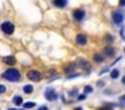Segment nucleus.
<instances>
[{
  "label": "nucleus",
  "mask_w": 125,
  "mask_h": 110,
  "mask_svg": "<svg viewBox=\"0 0 125 110\" xmlns=\"http://www.w3.org/2000/svg\"><path fill=\"white\" fill-rule=\"evenodd\" d=\"M1 78L8 80V82H19L22 79V72L16 67H10L1 72Z\"/></svg>",
  "instance_id": "f257e3e1"
},
{
  "label": "nucleus",
  "mask_w": 125,
  "mask_h": 110,
  "mask_svg": "<svg viewBox=\"0 0 125 110\" xmlns=\"http://www.w3.org/2000/svg\"><path fill=\"white\" fill-rule=\"evenodd\" d=\"M85 16H86V11H85L83 8H77V10H74V12H73V19H74V21H77V23H81V21L85 19Z\"/></svg>",
  "instance_id": "423d86ee"
},
{
  "label": "nucleus",
  "mask_w": 125,
  "mask_h": 110,
  "mask_svg": "<svg viewBox=\"0 0 125 110\" xmlns=\"http://www.w3.org/2000/svg\"><path fill=\"white\" fill-rule=\"evenodd\" d=\"M3 62L6 64H10V66H12V64L16 63V59H15L14 55H10V56H3Z\"/></svg>",
  "instance_id": "f8f14e48"
},
{
  "label": "nucleus",
  "mask_w": 125,
  "mask_h": 110,
  "mask_svg": "<svg viewBox=\"0 0 125 110\" xmlns=\"http://www.w3.org/2000/svg\"><path fill=\"white\" fill-rule=\"evenodd\" d=\"M36 110H49V107H47L46 105H42V106H39Z\"/></svg>",
  "instance_id": "a878e982"
},
{
  "label": "nucleus",
  "mask_w": 125,
  "mask_h": 110,
  "mask_svg": "<svg viewBox=\"0 0 125 110\" xmlns=\"http://www.w3.org/2000/svg\"><path fill=\"white\" fill-rule=\"evenodd\" d=\"M74 110H83V109H82V107H75Z\"/></svg>",
  "instance_id": "c85d7f7f"
},
{
  "label": "nucleus",
  "mask_w": 125,
  "mask_h": 110,
  "mask_svg": "<svg viewBox=\"0 0 125 110\" xmlns=\"http://www.w3.org/2000/svg\"><path fill=\"white\" fill-rule=\"evenodd\" d=\"M86 98H87V95H85V94H78V95H77V101H78V102L85 101Z\"/></svg>",
  "instance_id": "5701e85b"
},
{
  "label": "nucleus",
  "mask_w": 125,
  "mask_h": 110,
  "mask_svg": "<svg viewBox=\"0 0 125 110\" xmlns=\"http://www.w3.org/2000/svg\"><path fill=\"white\" fill-rule=\"evenodd\" d=\"M26 77L30 80H32V82H41V80L43 79V74H42V71H39V70H30Z\"/></svg>",
  "instance_id": "39448f33"
},
{
  "label": "nucleus",
  "mask_w": 125,
  "mask_h": 110,
  "mask_svg": "<svg viewBox=\"0 0 125 110\" xmlns=\"http://www.w3.org/2000/svg\"><path fill=\"white\" fill-rule=\"evenodd\" d=\"M44 98L47 99V101H50V102H54V101H57L58 99V93H57V90H55L52 86H49V87H46V90H44Z\"/></svg>",
  "instance_id": "7ed1b4c3"
},
{
  "label": "nucleus",
  "mask_w": 125,
  "mask_h": 110,
  "mask_svg": "<svg viewBox=\"0 0 125 110\" xmlns=\"http://www.w3.org/2000/svg\"><path fill=\"white\" fill-rule=\"evenodd\" d=\"M104 60H105V58H104L102 52H95L93 55V62H95V63H104Z\"/></svg>",
  "instance_id": "9b49d317"
},
{
  "label": "nucleus",
  "mask_w": 125,
  "mask_h": 110,
  "mask_svg": "<svg viewBox=\"0 0 125 110\" xmlns=\"http://www.w3.org/2000/svg\"><path fill=\"white\" fill-rule=\"evenodd\" d=\"M47 74H49V77H52V74H55V70H50Z\"/></svg>",
  "instance_id": "bb28decb"
},
{
  "label": "nucleus",
  "mask_w": 125,
  "mask_h": 110,
  "mask_svg": "<svg viewBox=\"0 0 125 110\" xmlns=\"http://www.w3.org/2000/svg\"><path fill=\"white\" fill-rule=\"evenodd\" d=\"M52 4H54L55 7H58V8H65V7H67L69 3L66 1V0H54Z\"/></svg>",
  "instance_id": "2eb2a0df"
},
{
  "label": "nucleus",
  "mask_w": 125,
  "mask_h": 110,
  "mask_svg": "<svg viewBox=\"0 0 125 110\" xmlns=\"http://www.w3.org/2000/svg\"><path fill=\"white\" fill-rule=\"evenodd\" d=\"M12 103L15 105V106H22L23 105V97L19 95V94H16V95H14V98H12Z\"/></svg>",
  "instance_id": "9d476101"
},
{
  "label": "nucleus",
  "mask_w": 125,
  "mask_h": 110,
  "mask_svg": "<svg viewBox=\"0 0 125 110\" xmlns=\"http://www.w3.org/2000/svg\"><path fill=\"white\" fill-rule=\"evenodd\" d=\"M18 110H24V109H18Z\"/></svg>",
  "instance_id": "c756f323"
},
{
  "label": "nucleus",
  "mask_w": 125,
  "mask_h": 110,
  "mask_svg": "<svg viewBox=\"0 0 125 110\" xmlns=\"http://www.w3.org/2000/svg\"><path fill=\"white\" fill-rule=\"evenodd\" d=\"M7 110H18V107H8Z\"/></svg>",
  "instance_id": "cd10ccee"
},
{
  "label": "nucleus",
  "mask_w": 125,
  "mask_h": 110,
  "mask_svg": "<svg viewBox=\"0 0 125 110\" xmlns=\"http://www.w3.org/2000/svg\"><path fill=\"white\" fill-rule=\"evenodd\" d=\"M104 42L106 43V46H112V43L114 42V36L110 34H105L104 35Z\"/></svg>",
  "instance_id": "ddd939ff"
},
{
  "label": "nucleus",
  "mask_w": 125,
  "mask_h": 110,
  "mask_svg": "<svg viewBox=\"0 0 125 110\" xmlns=\"http://www.w3.org/2000/svg\"><path fill=\"white\" fill-rule=\"evenodd\" d=\"M75 67H79V69H86L87 72H90V63L86 60V59H78L75 63Z\"/></svg>",
  "instance_id": "1a4fd4ad"
},
{
  "label": "nucleus",
  "mask_w": 125,
  "mask_h": 110,
  "mask_svg": "<svg viewBox=\"0 0 125 110\" xmlns=\"http://www.w3.org/2000/svg\"><path fill=\"white\" fill-rule=\"evenodd\" d=\"M93 91H94V87L93 86H90V85H86L83 87V94L85 95H87V94H92Z\"/></svg>",
  "instance_id": "aec40b11"
},
{
  "label": "nucleus",
  "mask_w": 125,
  "mask_h": 110,
  "mask_svg": "<svg viewBox=\"0 0 125 110\" xmlns=\"http://www.w3.org/2000/svg\"><path fill=\"white\" fill-rule=\"evenodd\" d=\"M77 67H75V63H67V66H65V72L67 75H70V74H73V71L75 70Z\"/></svg>",
  "instance_id": "4468645a"
},
{
  "label": "nucleus",
  "mask_w": 125,
  "mask_h": 110,
  "mask_svg": "<svg viewBox=\"0 0 125 110\" xmlns=\"http://www.w3.org/2000/svg\"><path fill=\"white\" fill-rule=\"evenodd\" d=\"M23 93L24 94H32L34 93V86L32 85H24L23 86Z\"/></svg>",
  "instance_id": "f3484780"
},
{
  "label": "nucleus",
  "mask_w": 125,
  "mask_h": 110,
  "mask_svg": "<svg viewBox=\"0 0 125 110\" xmlns=\"http://www.w3.org/2000/svg\"><path fill=\"white\" fill-rule=\"evenodd\" d=\"M77 95H78V89H73V90H70V91H69V93H67V97H69V98H74V97H77Z\"/></svg>",
  "instance_id": "412c9836"
},
{
  "label": "nucleus",
  "mask_w": 125,
  "mask_h": 110,
  "mask_svg": "<svg viewBox=\"0 0 125 110\" xmlns=\"http://www.w3.org/2000/svg\"><path fill=\"white\" fill-rule=\"evenodd\" d=\"M124 21V11L122 10H116L112 12V23L114 26H121Z\"/></svg>",
  "instance_id": "f03ea898"
},
{
  "label": "nucleus",
  "mask_w": 125,
  "mask_h": 110,
  "mask_svg": "<svg viewBox=\"0 0 125 110\" xmlns=\"http://www.w3.org/2000/svg\"><path fill=\"white\" fill-rule=\"evenodd\" d=\"M0 30H1V32H4L6 35H12L15 32V26H14L12 21L6 20L0 24Z\"/></svg>",
  "instance_id": "20e7f679"
},
{
  "label": "nucleus",
  "mask_w": 125,
  "mask_h": 110,
  "mask_svg": "<svg viewBox=\"0 0 125 110\" xmlns=\"http://www.w3.org/2000/svg\"><path fill=\"white\" fill-rule=\"evenodd\" d=\"M95 86H97L98 89H102L104 86H105V80H104V79H100V80H97V83H95Z\"/></svg>",
  "instance_id": "4be33fe9"
},
{
  "label": "nucleus",
  "mask_w": 125,
  "mask_h": 110,
  "mask_svg": "<svg viewBox=\"0 0 125 110\" xmlns=\"http://www.w3.org/2000/svg\"><path fill=\"white\" fill-rule=\"evenodd\" d=\"M75 43L78 46H82V47L86 46L87 44V36L85 34H82V32H79V34L75 36Z\"/></svg>",
  "instance_id": "6e6552de"
},
{
  "label": "nucleus",
  "mask_w": 125,
  "mask_h": 110,
  "mask_svg": "<svg viewBox=\"0 0 125 110\" xmlns=\"http://www.w3.org/2000/svg\"><path fill=\"white\" fill-rule=\"evenodd\" d=\"M6 91H7V86H4V85H0V94L6 93Z\"/></svg>",
  "instance_id": "393cba45"
},
{
  "label": "nucleus",
  "mask_w": 125,
  "mask_h": 110,
  "mask_svg": "<svg viewBox=\"0 0 125 110\" xmlns=\"http://www.w3.org/2000/svg\"><path fill=\"white\" fill-rule=\"evenodd\" d=\"M23 109L24 110H28V109H34V107H36V103L35 102H23Z\"/></svg>",
  "instance_id": "a211bd4d"
},
{
  "label": "nucleus",
  "mask_w": 125,
  "mask_h": 110,
  "mask_svg": "<svg viewBox=\"0 0 125 110\" xmlns=\"http://www.w3.org/2000/svg\"><path fill=\"white\" fill-rule=\"evenodd\" d=\"M118 77H120V70L118 69H113L110 71V78L112 79H117Z\"/></svg>",
  "instance_id": "6ab92c4d"
},
{
  "label": "nucleus",
  "mask_w": 125,
  "mask_h": 110,
  "mask_svg": "<svg viewBox=\"0 0 125 110\" xmlns=\"http://www.w3.org/2000/svg\"><path fill=\"white\" fill-rule=\"evenodd\" d=\"M81 74H78V72H73V74H70V75H67L66 77V79H73V78H77V77H79Z\"/></svg>",
  "instance_id": "b1692460"
},
{
  "label": "nucleus",
  "mask_w": 125,
  "mask_h": 110,
  "mask_svg": "<svg viewBox=\"0 0 125 110\" xmlns=\"http://www.w3.org/2000/svg\"><path fill=\"white\" fill-rule=\"evenodd\" d=\"M116 52H117L116 47H113V46H106V47L104 48L102 55H104V58H113V56L116 55Z\"/></svg>",
  "instance_id": "0eeeda50"
},
{
  "label": "nucleus",
  "mask_w": 125,
  "mask_h": 110,
  "mask_svg": "<svg viewBox=\"0 0 125 110\" xmlns=\"http://www.w3.org/2000/svg\"><path fill=\"white\" fill-rule=\"evenodd\" d=\"M116 106H117L116 103H104L102 106H100L97 110H114Z\"/></svg>",
  "instance_id": "dca6fc26"
}]
</instances>
